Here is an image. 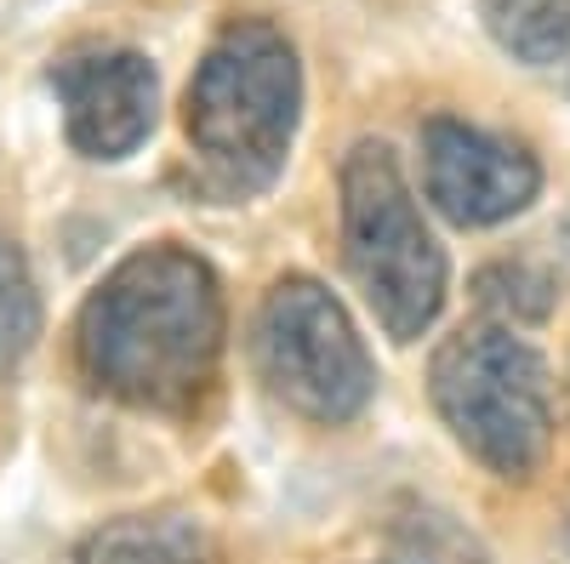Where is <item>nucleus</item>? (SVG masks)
<instances>
[{
    "label": "nucleus",
    "instance_id": "1",
    "mask_svg": "<svg viewBox=\"0 0 570 564\" xmlns=\"http://www.w3.org/2000/svg\"><path fill=\"white\" fill-rule=\"evenodd\" d=\"M223 274L183 240L126 251L75 319V365L86 388L142 416H200L223 383Z\"/></svg>",
    "mask_w": 570,
    "mask_h": 564
},
{
    "label": "nucleus",
    "instance_id": "2",
    "mask_svg": "<svg viewBox=\"0 0 570 564\" xmlns=\"http://www.w3.org/2000/svg\"><path fill=\"white\" fill-rule=\"evenodd\" d=\"M303 126L297 46L268 18H228L183 98L188 188L212 206H246L279 182Z\"/></svg>",
    "mask_w": 570,
    "mask_h": 564
},
{
    "label": "nucleus",
    "instance_id": "3",
    "mask_svg": "<svg viewBox=\"0 0 570 564\" xmlns=\"http://www.w3.org/2000/svg\"><path fill=\"white\" fill-rule=\"evenodd\" d=\"M343 268L360 303L394 343H422L451 297V257L428 228V211L383 137H360L337 171Z\"/></svg>",
    "mask_w": 570,
    "mask_h": 564
},
{
    "label": "nucleus",
    "instance_id": "4",
    "mask_svg": "<svg viewBox=\"0 0 570 564\" xmlns=\"http://www.w3.org/2000/svg\"><path fill=\"white\" fill-rule=\"evenodd\" d=\"M428 399L445 434L502 485L542 474L553 451V376L542 348L502 319H473L428 359Z\"/></svg>",
    "mask_w": 570,
    "mask_h": 564
},
{
    "label": "nucleus",
    "instance_id": "5",
    "mask_svg": "<svg viewBox=\"0 0 570 564\" xmlns=\"http://www.w3.org/2000/svg\"><path fill=\"white\" fill-rule=\"evenodd\" d=\"M252 370L274 405L314 422L348 428L376 399V359L343 297L314 274H285L252 314Z\"/></svg>",
    "mask_w": 570,
    "mask_h": 564
},
{
    "label": "nucleus",
    "instance_id": "6",
    "mask_svg": "<svg viewBox=\"0 0 570 564\" xmlns=\"http://www.w3.org/2000/svg\"><path fill=\"white\" fill-rule=\"evenodd\" d=\"M422 195L456 228H502L542 195V160L508 131L456 115L422 126Z\"/></svg>",
    "mask_w": 570,
    "mask_h": 564
},
{
    "label": "nucleus",
    "instance_id": "7",
    "mask_svg": "<svg viewBox=\"0 0 570 564\" xmlns=\"http://www.w3.org/2000/svg\"><path fill=\"white\" fill-rule=\"evenodd\" d=\"M63 115V137L80 160H131L155 137L160 120V75L131 46H86L46 75Z\"/></svg>",
    "mask_w": 570,
    "mask_h": 564
},
{
    "label": "nucleus",
    "instance_id": "8",
    "mask_svg": "<svg viewBox=\"0 0 570 564\" xmlns=\"http://www.w3.org/2000/svg\"><path fill=\"white\" fill-rule=\"evenodd\" d=\"M69 564H228L217 531L195 513L155 507V513H120V520L98 525Z\"/></svg>",
    "mask_w": 570,
    "mask_h": 564
},
{
    "label": "nucleus",
    "instance_id": "9",
    "mask_svg": "<svg viewBox=\"0 0 570 564\" xmlns=\"http://www.w3.org/2000/svg\"><path fill=\"white\" fill-rule=\"evenodd\" d=\"M497 52L570 103V0H480Z\"/></svg>",
    "mask_w": 570,
    "mask_h": 564
},
{
    "label": "nucleus",
    "instance_id": "10",
    "mask_svg": "<svg viewBox=\"0 0 570 564\" xmlns=\"http://www.w3.org/2000/svg\"><path fill=\"white\" fill-rule=\"evenodd\" d=\"M473 297H480L485 319H502V325H513V332H525V325H542L553 314L559 274L531 263V257H502L473 279Z\"/></svg>",
    "mask_w": 570,
    "mask_h": 564
},
{
    "label": "nucleus",
    "instance_id": "11",
    "mask_svg": "<svg viewBox=\"0 0 570 564\" xmlns=\"http://www.w3.org/2000/svg\"><path fill=\"white\" fill-rule=\"evenodd\" d=\"M40 343V286L23 246L12 234H0V383L18 376V365Z\"/></svg>",
    "mask_w": 570,
    "mask_h": 564
},
{
    "label": "nucleus",
    "instance_id": "12",
    "mask_svg": "<svg viewBox=\"0 0 570 564\" xmlns=\"http://www.w3.org/2000/svg\"><path fill=\"white\" fill-rule=\"evenodd\" d=\"M559 251L570 257V217H564V228H559Z\"/></svg>",
    "mask_w": 570,
    "mask_h": 564
}]
</instances>
